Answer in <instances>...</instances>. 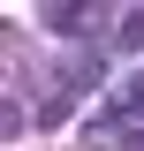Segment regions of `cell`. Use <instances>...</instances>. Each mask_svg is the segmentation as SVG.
<instances>
[{"label":"cell","instance_id":"6da1fadb","mask_svg":"<svg viewBox=\"0 0 144 151\" xmlns=\"http://www.w3.org/2000/svg\"><path fill=\"white\" fill-rule=\"evenodd\" d=\"M38 23H46V30H53V38H84V8H46V15H38Z\"/></svg>","mask_w":144,"mask_h":151},{"label":"cell","instance_id":"7a4b0ae2","mask_svg":"<svg viewBox=\"0 0 144 151\" xmlns=\"http://www.w3.org/2000/svg\"><path fill=\"white\" fill-rule=\"evenodd\" d=\"M114 45H121V53H144V8H129V15H121V30H114Z\"/></svg>","mask_w":144,"mask_h":151},{"label":"cell","instance_id":"3957f363","mask_svg":"<svg viewBox=\"0 0 144 151\" xmlns=\"http://www.w3.org/2000/svg\"><path fill=\"white\" fill-rule=\"evenodd\" d=\"M129 151H144V136H129Z\"/></svg>","mask_w":144,"mask_h":151}]
</instances>
